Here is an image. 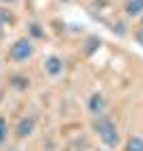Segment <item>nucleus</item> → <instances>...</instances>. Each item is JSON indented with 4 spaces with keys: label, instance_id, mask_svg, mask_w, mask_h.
<instances>
[{
    "label": "nucleus",
    "instance_id": "nucleus-1",
    "mask_svg": "<svg viewBox=\"0 0 143 151\" xmlns=\"http://www.w3.org/2000/svg\"><path fill=\"white\" fill-rule=\"evenodd\" d=\"M93 132L98 134L100 142L104 145L106 149H119L121 147V132L108 114H98L93 116V123H91Z\"/></svg>",
    "mask_w": 143,
    "mask_h": 151
},
{
    "label": "nucleus",
    "instance_id": "nucleus-2",
    "mask_svg": "<svg viewBox=\"0 0 143 151\" xmlns=\"http://www.w3.org/2000/svg\"><path fill=\"white\" fill-rule=\"evenodd\" d=\"M35 56V43L30 37H20L9 47V60L13 65H24Z\"/></svg>",
    "mask_w": 143,
    "mask_h": 151
},
{
    "label": "nucleus",
    "instance_id": "nucleus-3",
    "mask_svg": "<svg viewBox=\"0 0 143 151\" xmlns=\"http://www.w3.org/2000/svg\"><path fill=\"white\" fill-rule=\"evenodd\" d=\"M35 127H37L35 114H24V116H20L17 123L13 125V134H15L17 140H24V138H28V136H33Z\"/></svg>",
    "mask_w": 143,
    "mask_h": 151
},
{
    "label": "nucleus",
    "instance_id": "nucleus-4",
    "mask_svg": "<svg viewBox=\"0 0 143 151\" xmlns=\"http://www.w3.org/2000/svg\"><path fill=\"white\" fill-rule=\"evenodd\" d=\"M63 71H65V63H63V58H61V56L50 54V56L44 58V73L50 80H57L59 76H63Z\"/></svg>",
    "mask_w": 143,
    "mask_h": 151
},
{
    "label": "nucleus",
    "instance_id": "nucleus-5",
    "mask_svg": "<svg viewBox=\"0 0 143 151\" xmlns=\"http://www.w3.org/2000/svg\"><path fill=\"white\" fill-rule=\"evenodd\" d=\"M85 106H87V112H89L91 119H93V116L106 112V97H104L102 93L95 91V93H91L89 97H87V104H85Z\"/></svg>",
    "mask_w": 143,
    "mask_h": 151
},
{
    "label": "nucleus",
    "instance_id": "nucleus-6",
    "mask_svg": "<svg viewBox=\"0 0 143 151\" xmlns=\"http://www.w3.org/2000/svg\"><path fill=\"white\" fill-rule=\"evenodd\" d=\"M30 76H26V73H13L9 76V88L11 91H17V93H24V91H28L30 88Z\"/></svg>",
    "mask_w": 143,
    "mask_h": 151
},
{
    "label": "nucleus",
    "instance_id": "nucleus-7",
    "mask_svg": "<svg viewBox=\"0 0 143 151\" xmlns=\"http://www.w3.org/2000/svg\"><path fill=\"white\" fill-rule=\"evenodd\" d=\"M124 13L128 17H139L143 13V0H126L124 2Z\"/></svg>",
    "mask_w": 143,
    "mask_h": 151
},
{
    "label": "nucleus",
    "instance_id": "nucleus-8",
    "mask_svg": "<svg viewBox=\"0 0 143 151\" xmlns=\"http://www.w3.org/2000/svg\"><path fill=\"white\" fill-rule=\"evenodd\" d=\"M121 151H143V136H139V134H130V136L126 138Z\"/></svg>",
    "mask_w": 143,
    "mask_h": 151
},
{
    "label": "nucleus",
    "instance_id": "nucleus-9",
    "mask_svg": "<svg viewBox=\"0 0 143 151\" xmlns=\"http://www.w3.org/2000/svg\"><path fill=\"white\" fill-rule=\"evenodd\" d=\"M98 47H100V39H98V37H89V39L85 41L83 54H85V56H91L93 52H98Z\"/></svg>",
    "mask_w": 143,
    "mask_h": 151
},
{
    "label": "nucleus",
    "instance_id": "nucleus-10",
    "mask_svg": "<svg viewBox=\"0 0 143 151\" xmlns=\"http://www.w3.org/2000/svg\"><path fill=\"white\" fill-rule=\"evenodd\" d=\"M0 24H2V26L15 24V15H13L11 9H7V6H0Z\"/></svg>",
    "mask_w": 143,
    "mask_h": 151
},
{
    "label": "nucleus",
    "instance_id": "nucleus-11",
    "mask_svg": "<svg viewBox=\"0 0 143 151\" xmlns=\"http://www.w3.org/2000/svg\"><path fill=\"white\" fill-rule=\"evenodd\" d=\"M28 37H30V39H44V37H46V30L41 28V24L30 22V24H28Z\"/></svg>",
    "mask_w": 143,
    "mask_h": 151
},
{
    "label": "nucleus",
    "instance_id": "nucleus-12",
    "mask_svg": "<svg viewBox=\"0 0 143 151\" xmlns=\"http://www.w3.org/2000/svg\"><path fill=\"white\" fill-rule=\"evenodd\" d=\"M9 132H11V129H9V123H7V119H4L2 114H0V147L7 142V138H9Z\"/></svg>",
    "mask_w": 143,
    "mask_h": 151
},
{
    "label": "nucleus",
    "instance_id": "nucleus-13",
    "mask_svg": "<svg viewBox=\"0 0 143 151\" xmlns=\"http://www.w3.org/2000/svg\"><path fill=\"white\" fill-rule=\"evenodd\" d=\"M134 41L143 47V28H137V30H134Z\"/></svg>",
    "mask_w": 143,
    "mask_h": 151
},
{
    "label": "nucleus",
    "instance_id": "nucleus-14",
    "mask_svg": "<svg viewBox=\"0 0 143 151\" xmlns=\"http://www.w3.org/2000/svg\"><path fill=\"white\" fill-rule=\"evenodd\" d=\"M17 0H0V4H15Z\"/></svg>",
    "mask_w": 143,
    "mask_h": 151
},
{
    "label": "nucleus",
    "instance_id": "nucleus-15",
    "mask_svg": "<svg viewBox=\"0 0 143 151\" xmlns=\"http://www.w3.org/2000/svg\"><path fill=\"white\" fill-rule=\"evenodd\" d=\"M2 37H4V26L0 24V39H2Z\"/></svg>",
    "mask_w": 143,
    "mask_h": 151
},
{
    "label": "nucleus",
    "instance_id": "nucleus-16",
    "mask_svg": "<svg viewBox=\"0 0 143 151\" xmlns=\"http://www.w3.org/2000/svg\"><path fill=\"white\" fill-rule=\"evenodd\" d=\"M9 151H22V149H20V147H11Z\"/></svg>",
    "mask_w": 143,
    "mask_h": 151
},
{
    "label": "nucleus",
    "instance_id": "nucleus-17",
    "mask_svg": "<svg viewBox=\"0 0 143 151\" xmlns=\"http://www.w3.org/2000/svg\"><path fill=\"white\" fill-rule=\"evenodd\" d=\"M139 19H141V28H143V13H141V15H139Z\"/></svg>",
    "mask_w": 143,
    "mask_h": 151
},
{
    "label": "nucleus",
    "instance_id": "nucleus-18",
    "mask_svg": "<svg viewBox=\"0 0 143 151\" xmlns=\"http://www.w3.org/2000/svg\"><path fill=\"white\" fill-rule=\"evenodd\" d=\"M93 151H104V149H93Z\"/></svg>",
    "mask_w": 143,
    "mask_h": 151
}]
</instances>
